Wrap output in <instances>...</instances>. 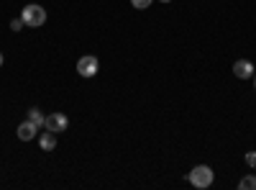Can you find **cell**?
I'll list each match as a JSON object with an SVG mask.
<instances>
[{"mask_svg": "<svg viewBox=\"0 0 256 190\" xmlns=\"http://www.w3.org/2000/svg\"><path fill=\"white\" fill-rule=\"evenodd\" d=\"M212 177H216V175H212V170H210V167L208 164H198V167H192V170H190V175H187V180H190V185L192 187H210L212 185Z\"/></svg>", "mask_w": 256, "mask_h": 190, "instance_id": "1", "label": "cell"}, {"mask_svg": "<svg viewBox=\"0 0 256 190\" xmlns=\"http://www.w3.org/2000/svg\"><path fill=\"white\" fill-rule=\"evenodd\" d=\"M20 18H24V24L28 29H38V26L46 24V11L41 6H36V3H31V6H26L24 11H20Z\"/></svg>", "mask_w": 256, "mask_h": 190, "instance_id": "2", "label": "cell"}, {"mask_svg": "<svg viewBox=\"0 0 256 190\" xmlns=\"http://www.w3.org/2000/svg\"><path fill=\"white\" fill-rule=\"evenodd\" d=\"M98 67H100V62H98V57H92V54L80 57V62H77V72H80L82 77H95V75H98Z\"/></svg>", "mask_w": 256, "mask_h": 190, "instance_id": "3", "label": "cell"}, {"mask_svg": "<svg viewBox=\"0 0 256 190\" xmlns=\"http://www.w3.org/2000/svg\"><path fill=\"white\" fill-rule=\"evenodd\" d=\"M67 126H70V118L64 116V113H52V116H46V129L54 131V134L67 131Z\"/></svg>", "mask_w": 256, "mask_h": 190, "instance_id": "4", "label": "cell"}, {"mask_svg": "<svg viewBox=\"0 0 256 190\" xmlns=\"http://www.w3.org/2000/svg\"><path fill=\"white\" fill-rule=\"evenodd\" d=\"M254 72H256V67L251 65L248 59H238L236 65H233V75H236L238 80H251V77H254Z\"/></svg>", "mask_w": 256, "mask_h": 190, "instance_id": "5", "label": "cell"}, {"mask_svg": "<svg viewBox=\"0 0 256 190\" xmlns=\"http://www.w3.org/2000/svg\"><path fill=\"white\" fill-rule=\"evenodd\" d=\"M36 131H38V126H36L34 121H24V123L18 126V131H16V134H18L20 141H31V139L36 136Z\"/></svg>", "mask_w": 256, "mask_h": 190, "instance_id": "6", "label": "cell"}, {"mask_svg": "<svg viewBox=\"0 0 256 190\" xmlns=\"http://www.w3.org/2000/svg\"><path fill=\"white\" fill-rule=\"evenodd\" d=\"M38 144H41V149H44V152H52V149H56V134L46 129L44 134L38 136Z\"/></svg>", "mask_w": 256, "mask_h": 190, "instance_id": "7", "label": "cell"}, {"mask_svg": "<svg viewBox=\"0 0 256 190\" xmlns=\"http://www.w3.org/2000/svg\"><path fill=\"white\" fill-rule=\"evenodd\" d=\"M28 121H34V123L38 126V129H46V118L41 116V111H38V108H31V111H28Z\"/></svg>", "mask_w": 256, "mask_h": 190, "instance_id": "8", "label": "cell"}, {"mask_svg": "<svg viewBox=\"0 0 256 190\" xmlns=\"http://www.w3.org/2000/svg\"><path fill=\"white\" fill-rule=\"evenodd\" d=\"M238 187H241V190H256V177H254V175L244 177V180L238 182Z\"/></svg>", "mask_w": 256, "mask_h": 190, "instance_id": "9", "label": "cell"}, {"mask_svg": "<svg viewBox=\"0 0 256 190\" xmlns=\"http://www.w3.org/2000/svg\"><path fill=\"white\" fill-rule=\"evenodd\" d=\"M152 3H154V0H131V6H134V8H138V11H146Z\"/></svg>", "mask_w": 256, "mask_h": 190, "instance_id": "10", "label": "cell"}, {"mask_svg": "<svg viewBox=\"0 0 256 190\" xmlns=\"http://www.w3.org/2000/svg\"><path fill=\"white\" fill-rule=\"evenodd\" d=\"M244 159H246V164H248V167H256V152H246V157H244Z\"/></svg>", "mask_w": 256, "mask_h": 190, "instance_id": "11", "label": "cell"}, {"mask_svg": "<svg viewBox=\"0 0 256 190\" xmlns=\"http://www.w3.org/2000/svg\"><path fill=\"white\" fill-rule=\"evenodd\" d=\"M24 26H26V24H24V18H16V21H10V29H13V31H20Z\"/></svg>", "mask_w": 256, "mask_h": 190, "instance_id": "12", "label": "cell"}, {"mask_svg": "<svg viewBox=\"0 0 256 190\" xmlns=\"http://www.w3.org/2000/svg\"><path fill=\"white\" fill-rule=\"evenodd\" d=\"M0 67H3V54H0Z\"/></svg>", "mask_w": 256, "mask_h": 190, "instance_id": "13", "label": "cell"}, {"mask_svg": "<svg viewBox=\"0 0 256 190\" xmlns=\"http://www.w3.org/2000/svg\"><path fill=\"white\" fill-rule=\"evenodd\" d=\"M254 88H256V72H254Z\"/></svg>", "mask_w": 256, "mask_h": 190, "instance_id": "14", "label": "cell"}, {"mask_svg": "<svg viewBox=\"0 0 256 190\" xmlns=\"http://www.w3.org/2000/svg\"><path fill=\"white\" fill-rule=\"evenodd\" d=\"M159 3H169V0H159Z\"/></svg>", "mask_w": 256, "mask_h": 190, "instance_id": "15", "label": "cell"}]
</instances>
